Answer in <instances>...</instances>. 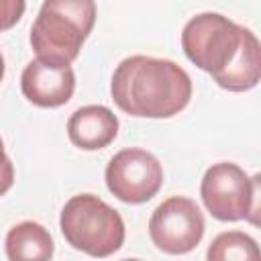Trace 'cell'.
<instances>
[{
  "label": "cell",
  "mask_w": 261,
  "mask_h": 261,
  "mask_svg": "<svg viewBox=\"0 0 261 261\" xmlns=\"http://www.w3.org/2000/svg\"><path fill=\"white\" fill-rule=\"evenodd\" d=\"M206 261H261L259 245L243 230H226L210 243Z\"/></svg>",
  "instance_id": "cell-12"
},
{
  "label": "cell",
  "mask_w": 261,
  "mask_h": 261,
  "mask_svg": "<svg viewBox=\"0 0 261 261\" xmlns=\"http://www.w3.org/2000/svg\"><path fill=\"white\" fill-rule=\"evenodd\" d=\"M65 241L96 259L110 257L124 243L122 216L94 194H77L65 202L59 216Z\"/></svg>",
  "instance_id": "cell-3"
},
{
  "label": "cell",
  "mask_w": 261,
  "mask_h": 261,
  "mask_svg": "<svg viewBox=\"0 0 261 261\" xmlns=\"http://www.w3.org/2000/svg\"><path fill=\"white\" fill-rule=\"evenodd\" d=\"M2 77H4V57L0 53V82H2Z\"/></svg>",
  "instance_id": "cell-15"
},
{
  "label": "cell",
  "mask_w": 261,
  "mask_h": 261,
  "mask_svg": "<svg viewBox=\"0 0 261 261\" xmlns=\"http://www.w3.org/2000/svg\"><path fill=\"white\" fill-rule=\"evenodd\" d=\"M261 77V45L253 31L241 27V43L230 65L214 75V82L228 92H247L259 84Z\"/></svg>",
  "instance_id": "cell-10"
},
{
  "label": "cell",
  "mask_w": 261,
  "mask_h": 261,
  "mask_svg": "<svg viewBox=\"0 0 261 261\" xmlns=\"http://www.w3.org/2000/svg\"><path fill=\"white\" fill-rule=\"evenodd\" d=\"M8 261H51L55 245L51 232L33 220L14 224L6 234Z\"/></svg>",
  "instance_id": "cell-11"
},
{
  "label": "cell",
  "mask_w": 261,
  "mask_h": 261,
  "mask_svg": "<svg viewBox=\"0 0 261 261\" xmlns=\"http://www.w3.org/2000/svg\"><path fill=\"white\" fill-rule=\"evenodd\" d=\"M116 135H118V118L110 108L102 104L82 106L67 120L69 141L84 151L104 149L116 139Z\"/></svg>",
  "instance_id": "cell-9"
},
{
  "label": "cell",
  "mask_w": 261,
  "mask_h": 261,
  "mask_svg": "<svg viewBox=\"0 0 261 261\" xmlns=\"http://www.w3.org/2000/svg\"><path fill=\"white\" fill-rule=\"evenodd\" d=\"M122 261H141V259H122Z\"/></svg>",
  "instance_id": "cell-16"
},
{
  "label": "cell",
  "mask_w": 261,
  "mask_h": 261,
  "mask_svg": "<svg viewBox=\"0 0 261 261\" xmlns=\"http://www.w3.org/2000/svg\"><path fill=\"white\" fill-rule=\"evenodd\" d=\"M14 184V165L10 157L4 153V147H0V196H4Z\"/></svg>",
  "instance_id": "cell-14"
},
{
  "label": "cell",
  "mask_w": 261,
  "mask_h": 261,
  "mask_svg": "<svg viewBox=\"0 0 261 261\" xmlns=\"http://www.w3.org/2000/svg\"><path fill=\"white\" fill-rule=\"evenodd\" d=\"M257 194L259 175L249 177L243 167L230 161L208 167L200 184V196L206 210L224 222L247 218L257 224Z\"/></svg>",
  "instance_id": "cell-4"
},
{
  "label": "cell",
  "mask_w": 261,
  "mask_h": 261,
  "mask_svg": "<svg viewBox=\"0 0 261 261\" xmlns=\"http://www.w3.org/2000/svg\"><path fill=\"white\" fill-rule=\"evenodd\" d=\"M24 8L22 0H0V31L12 29L24 14Z\"/></svg>",
  "instance_id": "cell-13"
},
{
  "label": "cell",
  "mask_w": 261,
  "mask_h": 261,
  "mask_svg": "<svg viewBox=\"0 0 261 261\" xmlns=\"http://www.w3.org/2000/svg\"><path fill=\"white\" fill-rule=\"evenodd\" d=\"M204 214L198 204L184 196L163 200L151 214L149 237L153 245L167 255H186L198 247L204 237Z\"/></svg>",
  "instance_id": "cell-6"
},
{
  "label": "cell",
  "mask_w": 261,
  "mask_h": 261,
  "mask_svg": "<svg viewBox=\"0 0 261 261\" xmlns=\"http://www.w3.org/2000/svg\"><path fill=\"white\" fill-rule=\"evenodd\" d=\"M0 147H4V143H2V137H0Z\"/></svg>",
  "instance_id": "cell-17"
},
{
  "label": "cell",
  "mask_w": 261,
  "mask_h": 261,
  "mask_svg": "<svg viewBox=\"0 0 261 261\" xmlns=\"http://www.w3.org/2000/svg\"><path fill=\"white\" fill-rule=\"evenodd\" d=\"M110 96L130 116L171 118L190 104L192 80L171 59L130 55L116 65Z\"/></svg>",
  "instance_id": "cell-1"
},
{
  "label": "cell",
  "mask_w": 261,
  "mask_h": 261,
  "mask_svg": "<svg viewBox=\"0 0 261 261\" xmlns=\"http://www.w3.org/2000/svg\"><path fill=\"white\" fill-rule=\"evenodd\" d=\"M96 22L92 0H47L31 27V47L39 61L71 65Z\"/></svg>",
  "instance_id": "cell-2"
},
{
  "label": "cell",
  "mask_w": 261,
  "mask_h": 261,
  "mask_svg": "<svg viewBox=\"0 0 261 261\" xmlns=\"http://www.w3.org/2000/svg\"><path fill=\"white\" fill-rule=\"evenodd\" d=\"M241 43V24L218 12H202L190 18L181 31V49L186 57L212 77L224 71L237 55Z\"/></svg>",
  "instance_id": "cell-5"
},
{
  "label": "cell",
  "mask_w": 261,
  "mask_h": 261,
  "mask_svg": "<svg viewBox=\"0 0 261 261\" xmlns=\"http://www.w3.org/2000/svg\"><path fill=\"white\" fill-rule=\"evenodd\" d=\"M20 90L29 102L41 108H57L71 100L75 90V73L71 65H51L33 59L20 75Z\"/></svg>",
  "instance_id": "cell-8"
},
{
  "label": "cell",
  "mask_w": 261,
  "mask_h": 261,
  "mask_svg": "<svg viewBox=\"0 0 261 261\" xmlns=\"http://www.w3.org/2000/svg\"><path fill=\"white\" fill-rule=\"evenodd\" d=\"M106 188L126 204L149 202L163 184V167L157 157L145 149L128 147L118 151L104 171Z\"/></svg>",
  "instance_id": "cell-7"
}]
</instances>
